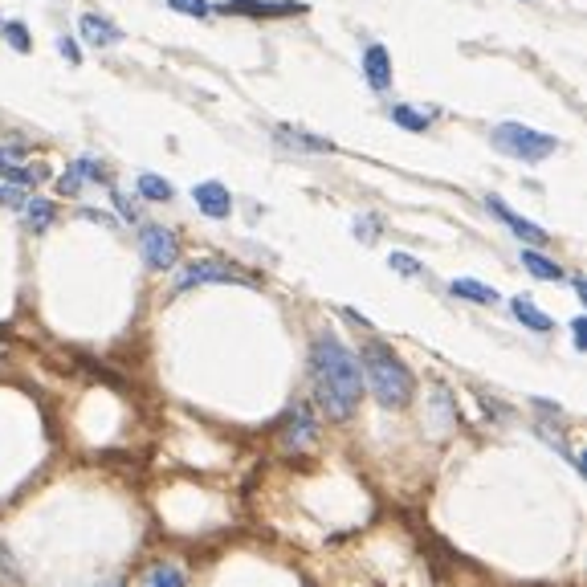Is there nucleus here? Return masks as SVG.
I'll return each instance as SVG.
<instances>
[{
    "mask_svg": "<svg viewBox=\"0 0 587 587\" xmlns=\"http://www.w3.org/2000/svg\"><path fill=\"white\" fill-rule=\"evenodd\" d=\"M310 371H314V399L331 420H351L363 399V367L355 351H347L334 334H318L310 351Z\"/></svg>",
    "mask_w": 587,
    "mask_h": 587,
    "instance_id": "1",
    "label": "nucleus"
},
{
    "mask_svg": "<svg viewBox=\"0 0 587 587\" xmlns=\"http://www.w3.org/2000/svg\"><path fill=\"white\" fill-rule=\"evenodd\" d=\"M355 359H359V367H363V388H371L383 408H408L412 404L416 380H412V371H408V363L391 347L367 342Z\"/></svg>",
    "mask_w": 587,
    "mask_h": 587,
    "instance_id": "2",
    "label": "nucleus"
},
{
    "mask_svg": "<svg viewBox=\"0 0 587 587\" xmlns=\"http://www.w3.org/2000/svg\"><path fill=\"white\" fill-rule=\"evenodd\" d=\"M489 139H494L497 151L514 155V159H522V163H538V159L559 151V139L554 135H543V130L522 127V122H497V127L489 130Z\"/></svg>",
    "mask_w": 587,
    "mask_h": 587,
    "instance_id": "3",
    "label": "nucleus"
},
{
    "mask_svg": "<svg viewBox=\"0 0 587 587\" xmlns=\"http://www.w3.org/2000/svg\"><path fill=\"white\" fill-rule=\"evenodd\" d=\"M212 282H220V285H249L253 290V277L249 274H241V269H233V265H225V261H192V265H184L179 269V277H176V290L184 294V290H196V285H212Z\"/></svg>",
    "mask_w": 587,
    "mask_h": 587,
    "instance_id": "4",
    "label": "nucleus"
},
{
    "mask_svg": "<svg viewBox=\"0 0 587 587\" xmlns=\"http://www.w3.org/2000/svg\"><path fill=\"white\" fill-rule=\"evenodd\" d=\"M139 253H143L147 269H171L179 261V241H176L171 228L143 225V233H139Z\"/></svg>",
    "mask_w": 587,
    "mask_h": 587,
    "instance_id": "5",
    "label": "nucleus"
},
{
    "mask_svg": "<svg viewBox=\"0 0 587 587\" xmlns=\"http://www.w3.org/2000/svg\"><path fill=\"white\" fill-rule=\"evenodd\" d=\"M486 208L494 212V217L502 220V225L510 228L514 236H518V241H526V245H546V233H543V228H538V225H530V220H526V217H518V212H514V208H505V200H502V196H486Z\"/></svg>",
    "mask_w": 587,
    "mask_h": 587,
    "instance_id": "6",
    "label": "nucleus"
},
{
    "mask_svg": "<svg viewBox=\"0 0 587 587\" xmlns=\"http://www.w3.org/2000/svg\"><path fill=\"white\" fill-rule=\"evenodd\" d=\"M192 200H196V208H200L204 217H212V220H225L228 212H233V196H228V188L217 184V179L196 184L192 188Z\"/></svg>",
    "mask_w": 587,
    "mask_h": 587,
    "instance_id": "7",
    "label": "nucleus"
},
{
    "mask_svg": "<svg viewBox=\"0 0 587 587\" xmlns=\"http://www.w3.org/2000/svg\"><path fill=\"white\" fill-rule=\"evenodd\" d=\"M90 179H106V168L98 159H90V155H82L78 163H70V168L57 176V192H62V196H78L82 184H90Z\"/></svg>",
    "mask_w": 587,
    "mask_h": 587,
    "instance_id": "8",
    "label": "nucleus"
},
{
    "mask_svg": "<svg viewBox=\"0 0 587 587\" xmlns=\"http://www.w3.org/2000/svg\"><path fill=\"white\" fill-rule=\"evenodd\" d=\"M318 437V424L310 416V408H290L285 412V448H310Z\"/></svg>",
    "mask_w": 587,
    "mask_h": 587,
    "instance_id": "9",
    "label": "nucleus"
},
{
    "mask_svg": "<svg viewBox=\"0 0 587 587\" xmlns=\"http://www.w3.org/2000/svg\"><path fill=\"white\" fill-rule=\"evenodd\" d=\"M233 13H249V16H290V13H302V0H233Z\"/></svg>",
    "mask_w": 587,
    "mask_h": 587,
    "instance_id": "10",
    "label": "nucleus"
},
{
    "mask_svg": "<svg viewBox=\"0 0 587 587\" xmlns=\"http://www.w3.org/2000/svg\"><path fill=\"white\" fill-rule=\"evenodd\" d=\"M78 29H82V37H86L90 45H119V41H122L119 24H111L106 16H98V13H86V16H82Z\"/></svg>",
    "mask_w": 587,
    "mask_h": 587,
    "instance_id": "11",
    "label": "nucleus"
},
{
    "mask_svg": "<svg viewBox=\"0 0 587 587\" xmlns=\"http://www.w3.org/2000/svg\"><path fill=\"white\" fill-rule=\"evenodd\" d=\"M363 73H367V82H371L375 90H388L391 86V57H388V49H383V45H367Z\"/></svg>",
    "mask_w": 587,
    "mask_h": 587,
    "instance_id": "12",
    "label": "nucleus"
},
{
    "mask_svg": "<svg viewBox=\"0 0 587 587\" xmlns=\"http://www.w3.org/2000/svg\"><path fill=\"white\" fill-rule=\"evenodd\" d=\"M510 310H514V318H518V322L522 326H526V331H538V334H546V331H551V318H546L543 314V310H538L534 306V302H530V298H514L510 302Z\"/></svg>",
    "mask_w": 587,
    "mask_h": 587,
    "instance_id": "13",
    "label": "nucleus"
},
{
    "mask_svg": "<svg viewBox=\"0 0 587 587\" xmlns=\"http://www.w3.org/2000/svg\"><path fill=\"white\" fill-rule=\"evenodd\" d=\"M448 290L457 294V298H469V302H481V306H494L497 302V294L489 290L486 282H477V277H453L448 282Z\"/></svg>",
    "mask_w": 587,
    "mask_h": 587,
    "instance_id": "14",
    "label": "nucleus"
},
{
    "mask_svg": "<svg viewBox=\"0 0 587 587\" xmlns=\"http://www.w3.org/2000/svg\"><path fill=\"white\" fill-rule=\"evenodd\" d=\"M522 265H526L534 277H543V282H563V265L551 261L546 253H538V249H522Z\"/></svg>",
    "mask_w": 587,
    "mask_h": 587,
    "instance_id": "15",
    "label": "nucleus"
},
{
    "mask_svg": "<svg viewBox=\"0 0 587 587\" xmlns=\"http://www.w3.org/2000/svg\"><path fill=\"white\" fill-rule=\"evenodd\" d=\"M24 220H29V228H33V233H45V228L57 220L53 200H41V196H33V200L24 204Z\"/></svg>",
    "mask_w": 587,
    "mask_h": 587,
    "instance_id": "16",
    "label": "nucleus"
},
{
    "mask_svg": "<svg viewBox=\"0 0 587 587\" xmlns=\"http://www.w3.org/2000/svg\"><path fill=\"white\" fill-rule=\"evenodd\" d=\"M143 587H188V579H184V571H179V567H171V563H159V567L147 571Z\"/></svg>",
    "mask_w": 587,
    "mask_h": 587,
    "instance_id": "17",
    "label": "nucleus"
},
{
    "mask_svg": "<svg viewBox=\"0 0 587 587\" xmlns=\"http://www.w3.org/2000/svg\"><path fill=\"white\" fill-rule=\"evenodd\" d=\"M139 196H143V200H171V196H176V188H171L163 176L143 171V176H139Z\"/></svg>",
    "mask_w": 587,
    "mask_h": 587,
    "instance_id": "18",
    "label": "nucleus"
},
{
    "mask_svg": "<svg viewBox=\"0 0 587 587\" xmlns=\"http://www.w3.org/2000/svg\"><path fill=\"white\" fill-rule=\"evenodd\" d=\"M391 122H399L404 130H424L428 127V114L412 111V106H391Z\"/></svg>",
    "mask_w": 587,
    "mask_h": 587,
    "instance_id": "19",
    "label": "nucleus"
},
{
    "mask_svg": "<svg viewBox=\"0 0 587 587\" xmlns=\"http://www.w3.org/2000/svg\"><path fill=\"white\" fill-rule=\"evenodd\" d=\"M0 33H5V37H8V45H13L16 53H29V49H33L29 29H24L21 21H5V24H0Z\"/></svg>",
    "mask_w": 587,
    "mask_h": 587,
    "instance_id": "20",
    "label": "nucleus"
},
{
    "mask_svg": "<svg viewBox=\"0 0 587 587\" xmlns=\"http://www.w3.org/2000/svg\"><path fill=\"white\" fill-rule=\"evenodd\" d=\"M282 143H294V147H310V151H331V139H314L306 130H277Z\"/></svg>",
    "mask_w": 587,
    "mask_h": 587,
    "instance_id": "21",
    "label": "nucleus"
},
{
    "mask_svg": "<svg viewBox=\"0 0 587 587\" xmlns=\"http://www.w3.org/2000/svg\"><path fill=\"white\" fill-rule=\"evenodd\" d=\"M5 184H16V188H29V184H37L41 179V171L37 168H21V163H16V168H5Z\"/></svg>",
    "mask_w": 587,
    "mask_h": 587,
    "instance_id": "22",
    "label": "nucleus"
},
{
    "mask_svg": "<svg viewBox=\"0 0 587 587\" xmlns=\"http://www.w3.org/2000/svg\"><path fill=\"white\" fill-rule=\"evenodd\" d=\"M388 265L396 269V274H408V277H416V274H424V265L416 257H408V253H388Z\"/></svg>",
    "mask_w": 587,
    "mask_h": 587,
    "instance_id": "23",
    "label": "nucleus"
},
{
    "mask_svg": "<svg viewBox=\"0 0 587 587\" xmlns=\"http://www.w3.org/2000/svg\"><path fill=\"white\" fill-rule=\"evenodd\" d=\"M168 8L184 16H208V0H168Z\"/></svg>",
    "mask_w": 587,
    "mask_h": 587,
    "instance_id": "24",
    "label": "nucleus"
},
{
    "mask_svg": "<svg viewBox=\"0 0 587 587\" xmlns=\"http://www.w3.org/2000/svg\"><path fill=\"white\" fill-rule=\"evenodd\" d=\"M0 204H8V208L24 204V188H16V184H0Z\"/></svg>",
    "mask_w": 587,
    "mask_h": 587,
    "instance_id": "25",
    "label": "nucleus"
},
{
    "mask_svg": "<svg viewBox=\"0 0 587 587\" xmlns=\"http://www.w3.org/2000/svg\"><path fill=\"white\" fill-rule=\"evenodd\" d=\"M21 159H24L21 147H0V171H5V168H16Z\"/></svg>",
    "mask_w": 587,
    "mask_h": 587,
    "instance_id": "26",
    "label": "nucleus"
},
{
    "mask_svg": "<svg viewBox=\"0 0 587 587\" xmlns=\"http://www.w3.org/2000/svg\"><path fill=\"white\" fill-rule=\"evenodd\" d=\"M111 200H114V208H119V212H122V217H127V220H139V208H135V204H130V200H127V196H122V192H111Z\"/></svg>",
    "mask_w": 587,
    "mask_h": 587,
    "instance_id": "27",
    "label": "nucleus"
},
{
    "mask_svg": "<svg viewBox=\"0 0 587 587\" xmlns=\"http://www.w3.org/2000/svg\"><path fill=\"white\" fill-rule=\"evenodd\" d=\"M375 228H380L375 225V217H359L355 220V236H363V241H375Z\"/></svg>",
    "mask_w": 587,
    "mask_h": 587,
    "instance_id": "28",
    "label": "nucleus"
},
{
    "mask_svg": "<svg viewBox=\"0 0 587 587\" xmlns=\"http://www.w3.org/2000/svg\"><path fill=\"white\" fill-rule=\"evenodd\" d=\"M57 49H62V53H65V57H70V62H73V65H78V62H82V53H78V45H73V41H70V37H62V41H57Z\"/></svg>",
    "mask_w": 587,
    "mask_h": 587,
    "instance_id": "29",
    "label": "nucleus"
},
{
    "mask_svg": "<svg viewBox=\"0 0 587 587\" xmlns=\"http://www.w3.org/2000/svg\"><path fill=\"white\" fill-rule=\"evenodd\" d=\"M571 331H575V347L583 351L587 347V322H583V318H575V322H571Z\"/></svg>",
    "mask_w": 587,
    "mask_h": 587,
    "instance_id": "30",
    "label": "nucleus"
},
{
    "mask_svg": "<svg viewBox=\"0 0 587 587\" xmlns=\"http://www.w3.org/2000/svg\"><path fill=\"white\" fill-rule=\"evenodd\" d=\"M82 217H86V220H102V225H114L106 212H94V208H82Z\"/></svg>",
    "mask_w": 587,
    "mask_h": 587,
    "instance_id": "31",
    "label": "nucleus"
},
{
    "mask_svg": "<svg viewBox=\"0 0 587 587\" xmlns=\"http://www.w3.org/2000/svg\"><path fill=\"white\" fill-rule=\"evenodd\" d=\"M106 587H122V579H111V583H106Z\"/></svg>",
    "mask_w": 587,
    "mask_h": 587,
    "instance_id": "32",
    "label": "nucleus"
}]
</instances>
